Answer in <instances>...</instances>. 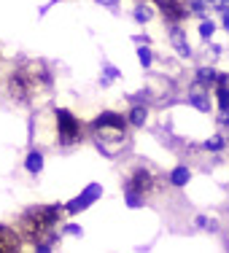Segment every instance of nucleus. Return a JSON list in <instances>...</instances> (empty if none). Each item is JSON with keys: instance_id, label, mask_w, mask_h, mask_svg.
I'll return each mask as SVG.
<instances>
[{"instance_id": "nucleus-1", "label": "nucleus", "mask_w": 229, "mask_h": 253, "mask_svg": "<svg viewBox=\"0 0 229 253\" xmlns=\"http://www.w3.org/2000/svg\"><path fill=\"white\" fill-rule=\"evenodd\" d=\"M46 86H49V78H46L44 68H41L38 62L22 65V68L14 73V78H11V94H14L19 102L35 100L38 94L46 92Z\"/></svg>"}, {"instance_id": "nucleus-2", "label": "nucleus", "mask_w": 229, "mask_h": 253, "mask_svg": "<svg viewBox=\"0 0 229 253\" xmlns=\"http://www.w3.org/2000/svg\"><path fill=\"white\" fill-rule=\"evenodd\" d=\"M94 135H97V143L105 154H116L124 143V119L113 116V113H105V116L97 119L94 124Z\"/></svg>"}, {"instance_id": "nucleus-3", "label": "nucleus", "mask_w": 229, "mask_h": 253, "mask_svg": "<svg viewBox=\"0 0 229 253\" xmlns=\"http://www.w3.org/2000/svg\"><path fill=\"white\" fill-rule=\"evenodd\" d=\"M54 218H57V213H54V210H33V213L25 215L22 229H27V237L33 240V243H38L41 234H44L46 229L54 224Z\"/></svg>"}, {"instance_id": "nucleus-4", "label": "nucleus", "mask_w": 229, "mask_h": 253, "mask_svg": "<svg viewBox=\"0 0 229 253\" xmlns=\"http://www.w3.org/2000/svg\"><path fill=\"white\" fill-rule=\"evenodd\" d=\"M57 122H59V137L65 143H73L78 137V124L73 122V116L68 111H57Z\"/></svg>"}, {"instance_id": "nucleus-5", "label": "nucleus", "mask_w": 229, "mask_h": 253, "mask_svg": "<svg viewBox=\"0 0 229 253\" xmlns=\"http://www.w3.org/2000/svg\"><path fill=\"white\" fill-rule=\"evenodd\" d=\"M16 245H19L16 234L11 232V229L0 226V251H16Z\"/></svg>"}, {"instance_id": "nucleus-6", "label": "nucleus", "mask_w": 229, "mask_h": 253, "mask_svg": "<svg viewBox=\"0 0 229 253\" xmlns=\"http://www.w3.org/2000/svg\"><path fill=\"white\" fill-rule=\"evenodd\" d=\"M94 197H97V186H92V189H89L87 194L81 197V200H76L73 205H70V213H78V210H84V205H87L89 200H94Z\"/></svg>"}, {"instance_id": "nucleus-7", "label": "nucleus", "mask_w": 229, "mask_h": 253, "mask_svg": "<svg viewBox=\"0 0 229 253\" xmlns=\"http://www.w3.org/2000/svg\"><path fill=\"white\" fill-rule=\"evenodd\" d=\"M186 180H189V170H186V167H178V170L173 172V183H176V186H183Z\"/></svg>"}, {"instance_id": "nucleus-8", "label": "nucleus", "mask_w": 229, "mask_h": 253, "mask_svg": "<svg viewBox=\"0 0 229 253\" xmlns=\"http://www.w3.org/2000/svg\"><path fill=\"white\" fill-rule=\"evenodd\" d=\"M148 183H151V175H146V172L135 175V189H148Z\"/></svg>"}, {"instance_id": "nucleus-9", "label": "nucleus", "mask_w": 229, "mask_h": 253, "mask_svg": "<svg viewBox=\"0 0 229 253\" xmlns=\"http://www.w3.org/2000/svg\"><path fill=\"white\" fill-rule=\"evenodd\" d=\"M41 162H44V159H41V154H33V156L27 159V167L35 172V170H41Z\"/></svg>"}, {"instance_id": "nucleus-10", "label": "nucleus", "mask_w": 229, "mask_h": 253, "mask_svg": "<svg viewBox=\"0 0 229 253\" xmlns=\"http://www.w3.org/2000/svg\"><path fill=\"white\" fill-rule=\"evenodd\" d=\"M130 119H132V122H135V124H143V119H146V111H143V108H135Z\"/></svg>"}, {"instance_id": "nucleus-11", "label": "nucleus", "mask_w": 229, "mask_h": 253, "mask_svg": "<svg viewBox=\"0 0 229 253\" xmlns=\"http://www.w3.org/2000/svg\"><path fill=\"white\" fill-rule=\"evenodd\" d=\"M148 16H151V11H148V8H137V19H148Z\"/></svg>"}, {"instance_id": "nucleus-12", "label": "nucleus", "mask_w": 229, "mask_h": 253, "mask_svg": "<svg viewBox=\"0 0 229 253\" xmlns=\"http://www.w3.org/2000/svg\"><path fill=\"white\" fill-rule=\"evenodd\" d=\"M208 148H221V137H213V140H208Z\"/></svg>"}, {"instance_id": "nucleus-13", "label": "nucleus", "mask_w": 229, "mask_h": 253, "mask_svg": "<svg viewBox=\"0 0 229 253\" xmlns=\"http://www.w3.org/2000/svg\"><path fill=\"white\" fill-rule=\"evenodd\" d=\"M200 30H202V35H210V33H213V25H202Z\"/></svg>"}, {"instance_id": "nucleus-14", "label": "nucleus", "mask_w": 229, "mask_h": 253, "mask_svg": "<svg viewBox=\"0 0 229 253\" xmlns=\"http://www.w3.org/2000/svg\"><path fill=\"white\" fill-rule=\"evenodd\" d=\"M140 59H143V65H148V59H151V54H148V51H140Z\"/></svg>"}, {"instance_id": "nucleus-15", "label": "nucleus", "mask_w": 229, "mask_h": 253, "mask_svg": "<svg viewBox=\"0 0 229 253\" xmlns=\"http://www.w3.org/2000/svg\"><path fill=\"white\" fill-rule=\"evenodd\" d=\"M156 3H159V5H165V8H167V5H173V0H156Z\"/></svg>"}, {"instance_id": "nucleus-16", "label": "nucleus", "mask_w": 229, "mask_h": 253, "mask_svg": "<svg viewBox=\"0 0 229 253\" xmlns=\"http://www.w3.org/2000/svg\"><path fill=\"white\" fill-rule=\"evenodd\" d=\"M227 27H229V16H227Z\"/></svg>"}]
</instances>
